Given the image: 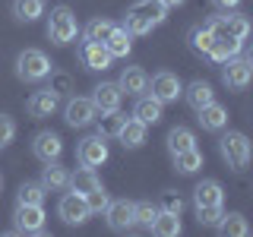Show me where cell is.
Here are the masks:
<instances>
[{
	"label": "cell",
	"mask_w": 253,
	"mask_h": 237,
	"mask_svg": "<svg viewBox=\"0 0 253 237\" xmlns=\"http://www.w3.org/2000/svg\"><path fill=\"white\" fill-rule=\"evenodd\" d=\"M111 32H114V22H111V19H92L89 26H85V41H98V44H105Z\"/></svg>",
	"instance_id": "32"
},
{
	"label": "cell",
	"mask_w": 253,
	"mask_h": 237,
	"mask_svg": "<svg viewBox=\"0 0 253 237\" xmlns=\"http://www.w3.org/2000/svg\"><path fill=\"white\" fill-rule=\"evenodd\" d=\"M101 180L95 177V168H85V164H79L76 174H70V180H67V187L73 190V193H89L92 187H98Z\"/></svg>",
	"instance_id": "27"
},
{
	"label": "cell",
	"mask_w": 253,
	"mask_h": 237,
	"mask_svg": "<svg viewBox=\"0 0 253 237\" xmlns=\"http://www.w3.org/2000/svg\"><path fill=\"white\" fill-rule=\"evenodd\" d=\"M162 3L168 6V10H174V6H180V3H184V0H162Z\"/></svg>",
	"instance_id": "42"
},
{
	"label": "cell",
	"mask_w": 253,
	"mask_h": 237,
	"mask_svg": "<svg viewBox=\"0 0 253 237\" xmlns=\"http://www.w3.org/2000/svg\"><path fill=\"white\" fill-rule=\"evenodd\" d=\"M165 19H168V6H165L162 0H136V3L126 10L124 29L130 32V35H146V32H152L155 26H162Z\"/></svg>",
	"instance_id": "1"
},
{
	"label": "cell",
	"mask_w": 253,
	"mask_h": 237,
	"mask_svg": "<svg viewBox=\"0 0 253 237\" xmlns=\"http://www.w3.org/2000/svg\"><path fill=\"white\" fill-rule=\"evenodd\" d=\"M225 193H221L218 180H200L193 190V205H221Z\"/></svg>",
	"instance_id": "23"
},
{
	"label": "cell",
	"mask_w": 253,
	"mask_h": 237,
	"mask_svg": "<svg viewBox=\"0 0 253 237\" xmlns=\"http://www.w3.org/2000/svg\"><path fill=\"white\" fill-rule=\"evenodd\" d=\"M83 196H85V205H89V212H105V209H108V202H111L101 184H98V187H92L89 193H83Z\"/></svg>",
	"instance_id": "37"
},
{
	"label": "cell",
	"mask_w": 253,
	"mask_h": 237,
	"mask_svg": "<svg viewBox=\"0 0 253 237\" xmlns=\"http://www.w3.org/2000/svg\"><path fill=\"white\" fill-rule=\"evenodd\" d=\"M215 228L225 237H247L250 234V225H247V218H244L241 212H228V215H221V221Z\"/></svg>",
	"instance_id": "26"
},
{
	"label": "cell",
	"mask_w": 253,
	"mask_h": 237,
	"mask_svg": "<svg viewBox=\"0 0 253 237\" xmlns=\"http://www.w3.org/2000/svg\"><path fill=\"white\" fill-rule=\"evenodd\" d=\"M225 35H234V38H247L250 35V22H247V16H241V13H234V16H225Z\"/></svg>",
	"instance_id": "35"
},
{
	"label": "cell",
	"mask_w": 253,
	"mask_h": 237,
	"mask_svg": "<svg viewBox=\"0 0 253 237\" xmlns=\"http://www.w3.org/2000/svg\"><path fill=\"white\" fill-rule=\"evenodd\" d=\"M121 98H124V92H121L117 82H101V85H95V92H92V105H95V111H101V114L121 111Z\"/></svg>",
	"instance_id": "13"
},
{
	"label": "cell",
	"mask_w": 253,
	"mask_h": 237,
	"mask_svg": "<svg viewBox=\"0 0 253 237\" xmlns=\"http://www.w3.org/2000/svg\"><path fill=\"white\" fill-rule=\"evenodd\" d=\"M114 136L121 139V146H124V149H139L142 142H146V123L136 120V117H124Z\"/></svg>",
	"instance_id": "15"
},
{
	"label": "cell",
	"mask_w": 253,
	"mask_h": 237,
	"mask_svg": "<svg viewBox=\"0 0 253 237\" xmlns=\"http://www.w3.org/2000/svg\"><path fill=\"white\" fill-rule=\"evenodd\" d=\"M117 85H121V92H126V95L136 98V95L149 92V76H146L142 67H126L121 73V79H117Z\"/></svg>",
	"instance_id": "17"
},
{
	"label": "cell",
	"mask_w": 253,
	"mask_h": 237,
	"mask_svg": "<svg viewBox=\"0 0 253 237\" xmlns=\"http://www.w3.org/2000/svg\"><path fill=\"white\" fill-rule=\"evenodd\" d=\"M67 180H70V174H67V168H63V164L47 161L38 184H42L44 190H51V193H60V190H67Z\"/></svg>",
	"instance_id": "21"
},
{
	"label": "cell",
	"mask_w": 253,
	"mask_h": 237,
	"mask_svg": "<svg viewBox=\"0 0 253 237\" xmlns=\"http://www.w3.org/2000/svg\"><path fill=\"white\" fill-rule=\"evenodd\" d=\"M221 215H225L221 205H196V221L206 225V228H215L218 221H221Z\"/></svg>",
	"instance_id": "36"
},
{
	"label": "cell",
	"mask_w": 253,
	"mask_h": 237,
	"mask_svg": "<svg viewBox=\"0 0 253 237\" xmlns=\"http://www.w3.org/2000/svg\"><path fill=\"white\" fill-rule=\"evenodd\" d=\"M57 108H60V92H54V89L35 92V95L29 98V105H26V111L35 117V120H42V117H51Z\"/></svg>",
	"instance_id": "14"
},
{
	"label": "cell",
	"mask_w": 253,
	"mask_h": 237,
	"mask_svg": "<svg viewBox=\"0 0 253 237\" xmlns=\"http://www.w3.org/2000/svg\"><path fill=\"white\" fill-rule=\"evenodd\" d=\"M218 152L228 161V168L244 171L250 164V139L244 136V133H225V136L218 139Z\"/></svg>",
	"instance_id": "4"
},
{
	"label": "cell",
	"mask_w": 253,
	"mask_h": 237,
	"mask_svg": "<svg viewBox=\"0 0 253 237\" xmlns=\"http://www.w3.org/2000/svg\"><path fill=\"white\" fill-rule=\"evenodd\" d=\"M241 47H244L241 38H234V35H221V38H215V41H212V47H209V54H206V57L215 60V63H225V60L237 57V54H241Z\"/></svg>",
	"instance_id": "18"
},
{
	"label": "cell",
	"mask_w": 253,
	"mask_h": 237,
	"mask_svg": "<svg viewBox=\"0 0 253 237\" xmlns=\"http://www.w3.org/2000/svg\"><path fill=\"white\" fill-rule=\"evenodd\" d=\"M57 215L67 221V225H83V221L89 218L92 212H89V205H85V196L70 190L67 196H60V202H57Z\"/></svg>",
	"instance_id": "9"
},
{
	"label": "cell",
	"mask_w": 253,
	"mask_h": 237,
	"mask_svg": "<svg viewBox=\"0 0 253 237\" xmlns=\"http://www.w3.org/2000/svg\"><path fill=\"white\" fill-rule=\"evenodd\" d=\"M193 146H196V136H193V130H187V126H174L168 133V152L171 155L184 152V149H193Z\"/></svg>",
	"instance_id": "30"
},
{
	"label": "cell",
	"mask_w": 253,
	"mask_h": 237,
	"mask_svg": "<svg viewBox=\"0 0 253 237\" xmlns=\"http://www.w3.org/2000/svg\"><path fill=\"white\" fill-rule=\"evenodd\" d=\"M250 76H253V63H250V57H231V60H225L221 79H225L228 89H234V92L247 89V85H250Z\"/></svg>",
	"instance_id": "7"
},
{
	"label": "cell",
	"mask_w": 253,
	"mask_h": 237,
	"mask_svg": "<svg viewBox=\"0 0 253 237\" xmlns=\"http://www.w3.org/2000/svg\"><path fill=\"white\" fill-rule=\"evenodd\" d=\"M108 155L111 152H108L105 136H85V139H79V146H76V161L85 164V168H98V164H105Z\"/></svg>",
	"instance_id": "6"
},
{
	"label": "cell",
	"mask_w": 253,
	"mask_h": 237,
	"mask_svg": "<svg viewBox=\"0 0 253 237\" xmlns=\"http://www.w3.org/2000/svg\"><path fill=\"white\" fill-rule=\"evenodd\" d=\"M105 218H108V228H111V231H117V234H126V231H133V228H136V221H133V202L130 199L108 202Z\"/></svg>",
	"instance_id": "8"
},
{
	"label": "cell",
	"mask_w": 253,
	"mask_h": 237,
	"mask_svg": "<svg viewBox=\"0 0 253 237\" xmlns=\"http://www.w3.org/2000/svg\"><path fill=\"white\" fill-rule=\"evenodd\" d=\"M79 57H83V63L89 70H108L111 67V54H108V47L105 44H98V41H85L83 47H79Z\"/></svg>",
	"instance_id": "19"
},
{
	"label": "cell",
	"mask_w": 253,
	"mask_h": 237,
	"mask_svg": "<svg viewBox=\"0 0 253 237\" xmlns=\"http://www.w3.org/2000/svg\"><path fill=\"white\" fill-rule=\"evenodd\" d=\"M158 215V205L152 199H142V202H133V221H136V228H149Z\"/></svg>",
	"instance_id": "31"
},
{
	"label": "cell",
	"mask_w": 253,
	"mask_h": 237,
	"mask_svg": "<svg viewBox=\"0 0 253 237\" xmlns=\"http://www.w3.org/2000/svg\"><path fill=\"white\" fill-rule=\"evenodd\" d=\"M149 89H152V98H158L162 105H171V101H177V95L184 92V85H180V79L174 73L162 70V73H155L149 79Z\"/></svg>",
	"instance_id": "10"
},
{
	"label": "cell",
	"mask_w": 253,
	"mask_h": 237,
	"mask_svg": "<svg viewBox=\"0 0 253 237\" xmlns=\"http://www.w3.org/2000/svg\"><path fill=\"white\" fill-rule=\"evenodd\" d=\"M51 60H47L44 51H38V47H26V51L16 57V76L22 79V82H42V79L51 76Z\"/></svg>",
	"instance_id": "2"
},
{
	"label": "cell",
	"mask_w": 253,
	"mask_h": 237,
	"mask_svg": "<svg viewBox=\"0 0 253 237\" xmlns=\"http://www.w3.org/2000/svg\"><path fill=\"white\" fill-rule=\"evenodd\" d=\"M212 41H215V35H212L206 26H196L193 32H190V47H193L196 54H209V47Z\"/></svg>",
	"instance_id": "34"
},
{
	"label": "cell",
	"mask_w": 253,
	"mask_h": 237,
	"mask_svg": "<svg viewBox=\"0 0 253 237\" xmlns=\"http://www.w3.org/2000/svg\"><path fill=\"white\" fill-rule=\"evenodd\" d=\"M196 120L203 123V130H209V133H218V130H225L228 126V108L225 105H218L215 98L209 101V105H203L200 111H196Z\"/></svg>",
	"instance_id": "16"
},
{
	"label": "cell",
	"mask_w": 253,
	"mask_h": 237,
	"mask_svg": "<svg viewBox=\"0 0 253 237\" xmlns=\"http://www.w3.org/2000/svg\"><path fill=\"white\" fill-rule=\"evenodd\" d=\"M95 105H92V98H70L67 101V108H63V120H67L73 130H83V126H89L95 120Z\"/></svg>",
	"instance_id": "12"
},
{
	"label": "cell",
	"mask_w": 253,
	"mask_h": 237,
	"mask_svg": "<svg viewBox=\"0 0 253 237\" xmlns=\"http://www.w3.org/2000/svg\"><path fill=\"white\" fill-rule=\"evenodd\" d=\"M32 155L38 158V161H57V158L63 155V139L57 136V133L51 130H42L35 139H32Z\"/></svg>",
	"instance_id": "11"
},
{
	"label": "cell",
	"mask_w": 253,
	"mask_h": 237,
	"mask_svg": "<svg viewBox=\"0 0 253 237\" xmlns=\"http://www.w3.org/2000/svg\"><path fill=\"white\" fill-rule=\"evenodd\" d=\"M79 35V22L70 6H54L51 16H47V38H51L54 44H70L76 41Z\"/></svg>",
	"instance_id": "3"
},
{
	"label": "cell",
	"mask_w": 253,
	"mask_h": 237,
	"mask_svg": "<svg viewBox=\"0 0 253 237\" xmlns=\"http://www.w3.org/2000/svg\"><path fill=\"white\" fill-rule=\"evenodd\" d=\"M133 117H136V120H142V123H158L162 120V101L158 98H152V95H136V108H133Z\"/></svg>",
	"instance_id": "20"
},
{
	"label": "cell",
	"mask_w": 253,
	"mask_h": 237,
	"mask_svg": "<svg viewBox=\"0 0 253 237\" xmlns=\"http://www.w3.org/2000/svg\"><path fill=\"white\" fill-rule=\"evenodd\" d=\"M44 0H13V16L19 22H35L38 16H44Z\"/></svg>",
	"instance_id": "28"
},
{
	"label": "cell",
	"mask_w": 253,
	"mask_h": 237,
	"mask_svg": "<svg viewBox=\"0 0 253 237\" xmlns=\"http://www.w3.org/2000/svg\"><path fill=\"white\" fill-rule=\"evenodd\" d=\"M187 98V105L193 108V111H200L203 105H209L212 98H215V92H212V85L209 82H203V79H196V82H190L187 85V92H180Z\"/></svg>",
	"instance_id": "24"
},
{
	"label": "cell",
	"mask_w": 253,
	"mask_h": 237,
	"mask_svg": "<svg viewBox=\"0 0 253 237\" xmlns=\"http://www.w3.org/2000/svg\"><path fill=\"white\" fill-rule=\"evenodd\" d=\"M174 168H177L180 174H196V171H200L203 168V152H200V149H184V152H177V155H174Z\"/></svg>",
	"instance_id": "29"
},
{
	"label": "cell",
	"mask_w": 253,
	"mask_h": 237,
	"mask_svg": "<svg viewBox=\"0 0 253 237\" xmlns=\"http://www.w3.org/2000/svg\"><path fill=\"white\" fill-rule=\"evenodd\" d=\"M121 120H124V117L117 114V111H114V114H108V117H105V126H98V136H108V133H117V126H121Z\"/></svg>",
	"instance_id": "39"
},
{
	"label": "cell",
	"mask_w": 253,
	"mask_h": 237,
	"mask_svg": "<svg viewBox=\"0 0 253 237\" xmlns=\"http://www.w3.org/2000/svg\"><path fill=\"white\" fill-rule=\"evenodd\" d=\"M0 187H3V177H0Z\"/></svg>",
	"instance_id": "43"
},
{
	"label": "cell",
	"mask_w": 253,
	"mask_h": 237,
	"mask_svg": "<svg viewBox=\"0 0 253 237\" xmlns=\"http://www.w3.org/2000/svg\"><path fill=\"white\" fill-rule=\"evenodd\" d=\"M162 209H168V212H177V215H180V209H184V199H180V196H174V193H165V199H162Z\"/></svg>",
	"instance_id": "40"
},
{
	"label": "cell",
	"mask_w": 253,
	"mask_h": 237,
	"mask_svg": "<svg viewBox=\"0 0 253 237\" xmlns=\"http://www.w3.org/2000/svg\"><path fill=\"white\" fill-rule=\"evenodd\" d=\"M212 3H215L218 10H234V6L241 3V0H212Z\"/></svg>",
	"instance_id": "41"
},
{
	"label": "cell",
	"mask_w": 253,
	"mask_h": 237,
	"mask_svg": "<svg viewBox=\"0 0 253 237\" xmlns=\"http://www.w3.org/2000/svg\"><path fill=\"white\" fill-rule=\"evenodd\" d=\"M13 228L19 234H42L44 231V205H22V202H16Z\"/></svg>",
	"instance_id": "5"
},
{
	"label": "cell",
	"mask_w": 253,
	"mask_h": 237,
	"mask_svg": "<svg viewBox=\"0 0 253 237\" xmlns=\"http://www.w3.org/2000/svg\"><path fill=\"white\" fill-rule=\"evenodd\" d=\"M16 202H22V205H42L44 202V187L42 184H22L19 193H16Z\"/></svg>",
	"instance_id": "33"
},
{
	"label": "cell",
	"mask_w": 253,
	"mask_h": 237,
	"mask_svg": "<svg viewBox=\"0 0 253 237\" xmlns=\"http://www.w3.org/2000/svg\"><path fill=\"white\" fill-rule=\"evenodd\" d=\"M149 231L158 234V237H177L180 234V215L177 212H168V209H158V215L149 225Z\"/></svg>",
	"instance_id": "22"
},
{
	"label": "cell",
	"mask_w": 253,
	"mask_h": 237,
	"mask_svg": "<svg viewBox=\"0 0 253 237\" xmlns=\"http://www.w3.org/2000/svg\"><path fill=\"white\" fill-rule=\"evenodd\" d=\"M13 136H16V123H13V117H10V114H0V149L10 146Z\"/></svg>",
	"instance_id": "38"
},
{
	"label": "cell",
	"mask_w": 253,
	"mask_h": 237,
	"mask_svg": "<svg viewBox=\"0 0 253 237\" xmlns=\"http://www.w3.org/2000/svg\"><path fill=\"white\" fill-rule=\"evenodd\" d=\"M105 47H108L111 57H126V54H130V47H133V35L124 26H114V32L108 35Z\"/></svg>",
	"instance_id": "25"
}]
</instances>
